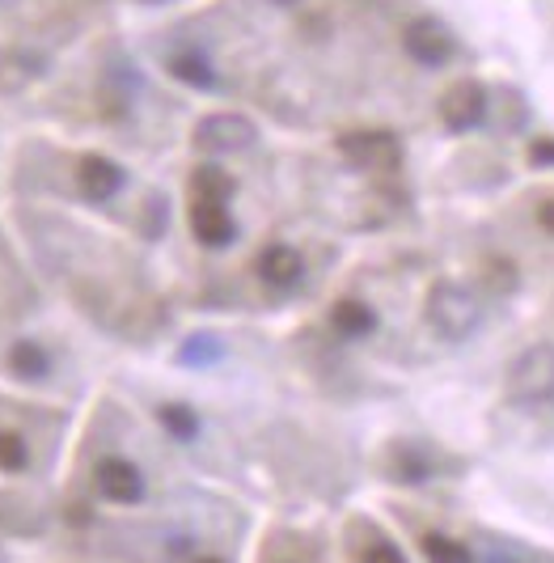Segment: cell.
Segmentation results:
<instances>
[{
    "mask_svg": "<svg viewBox=\"0 0 554 563\" xmlns=\"http://www.w3.org/2000/svg\"><path fill=\"white\" fill-rule=\"evenodd\" d=\"M423 318H428V327L441 339H466L478 327V301H474L462 284L441 280L432 284V292H428Z\"/></svg>",
    "mask_w": 554,
    "mask_h": 563,
    "instance_id": "cell-1",
    "label": "cell"
},
{
    "mask_svg": "<svg viewBox=\"0 0 554 563\" xmlns=\"http://www.w3.org/2000/svg\"><path fill=\"white\" fill-rule=\"evenodd\" d=\"M508 398L512 402H551L554 398V343L525 347L508 368Z\"/></svg>",
    "mask_w": 554,
    "mask_h": 563,
    "instance_id": "cell-2",
    "label": "cell"
},
{
    "mask_svg": "<svg viewBox=\"0 0 554 563\" xmlns=\"http://www.w3.org/2000/svg\"><path fill=\"white\" fill-rule=\"evenodd\" d=\"M402 47H407V56L416 59V64H423V68H441V64H448L453 52H457L448 26H441L436 18H416L411 26L402 30Z\"/></svg>",
    "mask_w": 554,
    "mask_h": 563,
    "instance_id": "cell-3",
    "label": "cell"
},
{
    "mask_svg": "<svg viewBox=\"0 0 554 563\" xmlns=\"http://www.w3.org/2000/svg\"><path fill=\"white\" fill-rule=\"evenodd\" d=\"M254 123H250L246 114H208L199 128H195V144L203 148V153H242L254 144Z\"/></svg>",
    "mask_w": 554,
    "mask_h": 563,
    "instance_id": "cell-4",
    "label": "cell"
},
{
    "mask_svg": "<svg viewBox=\"0 0 554 563\" xmlns=\"http://www.w3.org/2000/svg\"><path fill=\"white\" fill-rule=\"evenodd\" d=\"M339 153H343L352 166L377 169V174L398 169V162H402V148H398V141H394L389 132H347V136L339 141Z\"/></svg>",
    "mask_w": 554,
    "mask_h": 563,
    "instance_id": "cell-5",
    "label": "cell"
},
{
    "mask_svg": "<svg viewBox=\"0 0 554 563\" xmlns=\"http://www.w3.org/2000/svg\"><path fill=\"white\" fill-rule=\"evenodd\" d=\"M487 114V89L478 81H457L441 98V119L448 132H470Z\"/></svg>",
    "mask_w": 554,
    "mask_h": 563,
    "instance_id": "cell-6",
    "label": "cell"
},
{
    "mask_svg": "<svg viewBox=\"0 0 554 563\" xmlns=\"http://www.w3.org/2000/svg\"><path fill=\"white\" fill-rule=\"evenodd\" d=\"M93 479H98V492L111 505H140L144 500V475H140V466H132L128 457H102L98 471H93Z\"/></svg>",
    "mask_w": 554,
    "mask_h": 563,
    "instance_id": "cell-7",
    "label": "cell"
},
{
    "mask_svg": "<svg viewBox=\"0 0 554 563\" xmlns=\"http://www.w3.org/2000/svg\"><path fill=\"white\" fill-rule=\"evenodd\" d=\"M191 233L199 246H212V251H221L229 246L233 238H237V225H233V217H229V208L224 203H212V199H191Z\"/></svg>",
    "mask_w": 554,
    "mask_h": 563,
    "instance_id": "cell-8",
    "label": "cell"
},
{
    "mask_svg": "<svg viewBox=\"0 0 554 563\" xmlns=\"http://www.w3.org/2000/svg\"><path fill=\"white\" fill-rule=\"evenodd\" d=\"M77 187H81V196L89 203H107L123 191V169L114 166L111 157H98V153H89L81 157V166H77Z\"/></svg>",
    "mask_w": 554,
    "mask_h": 563,
    "instance_id": "cell-9",
    "label": "cell"
},
{
    "mask_svg": "<svg viewBox=\"0 0 554 563\" xmlns=\"http://www.w3.org/2000/svg\"><path fill=\"white\" fill-rule=\"evenodd\" d=\"M306 276V258L292 251V246H267V251L258 254V280L272 284V288H292V284H301Z\"/></svg>",
    "mask_w": 554,
    "mask_h": 563,
    "instance_id": "cell-10",
    "label": "cell"
},
{
    "mask_svg": "<svg viewBox=\"0 0 554 563\" xmlns=\"http://www.w3.org/2000/svg\"><path fill=\"white\" fill-rule=\"evenodd\" d=\"M331 327L343 339H364L377 331V310L368 301H361V297H343V301H334Z\"/></svg>",
    "mask_w": 554,
    "mask_h": 563,
    "instance_id": "cell-11",
    "label": "cell"
},
{
    "mask_svg": "<svg viewBox=\"0 0 554 563\" xmlns=\"http://www.w3.org/2000/svg\"><path fill=\"white\" fill-rule=\"evenodd\" d=\"M9 368L22 377V382H43L52 373V352L38 343V339H18L9 347Z\"/></svg>",
    "mask_w": 554,
    "mask_h": 563,
    "instance_id": "cell-12",
    "label": "cell"
},
{
    "mask_svg": "<svg viewBox=\"0 0 554 563\" xmlns=\"http://www.w3.org/2000/svg\"><path fill=\"white\" fill-rule=\"evenodd\" d=\"M166 68L182 85H191V89H212V85H217V73H212V64L199 56V52H174Z\"/></svg>",
    "mask_w": 554,
    "mask_h": 563,
    "instance_id": "cell-13",
    "label": "cell"
},
{
    "mask_svg": "<svg viewBox=\"0 0 554 563\" xmlns=\"http://www.w3.org/2000/svg\"><path fill=\"white\" fill-rule=\"evenodd\" d=\"M233 196V178L217 166H199L191 174V199H212V203H229Z\"/></svg>",
    "mask_w": 554,
    "mask_h": 563,
    "instance_id": "cell-14",
    "label": "cell"
},
{
    "mask_svg": "<svg viewBox=\"0 0 554 563\" xmlns=\"http://www.w3.org/2000/svg\"><path fill=\"white\" fill-rule=\"evenodd\" d=\"M157 420L166 428L174 441H195V432H199V420H195L191 407H182V402H166V407H157Z\"/></svg>",
    "mask_w": 554,
    "mask_h": 563,
    "instance_id": "cell-15",
    "label": "cell"
},
{
    "mask_svg": "<svg viewBox=\"0 0 554 563\" xmlns=\"http://www.w3.org/2000/svg\"><path fill=\"white\" fill-rule=\"evenodd\" d=\"M419 547H423V560L428 563H470V551L448 534H423Z\"/></svg>",
    "mask_w": 554,
    "mask_h": 563,
    "instance_id": "cell-16",
    "label": "cell"
},
{
    "mask_svg": "<svg viewBox=\"0 0 554 563\" xmlns=\"http://www.w3.org/2000/svg\"><path fill=\"white\" fill-rule=\"evenodd\" d=\"M30 466V445L22 432H9V428H0V471L4 475H22Z\"/></svg>",
    "mask_w": 554,
    "mask_h": 563,
    "instance_id": "cell-17",
    "label": "cell"
},
{
    "mask_svg": "<svg viewBox=\"0 0 554 563\" xmlns=\"http://www.w3.org/2000/svg\"><path fill=\"white\" fill-rule=\"evenodd\" d=\"M389 471H394V479L419 483L432 475V462H428L419 450H411V445H402V450H394V466H389Z\"/></svg>",
    "mask_w": 554,
    "mask_h": 563,
    "instance_id": "cell-18",
    "label": "cell"
},
{
    "mask_svg": "<svg viewBox=\"0 0 554 563\" xmlns=\"http://www.w3.org/2000/svg\"><path fill=\"white\" fill-rule=\"evenodd\" d=\"M364 563H407V560H402V551H398V547H389V542H373V547L364 551Z\"/></svg>",
    "mask_w": 554,
    "mask_h": 563,
    "instance_id": "cell-19",
    "label": "cell"
},
{
    "mask_svg": "<svg viewBox=\"0 0 554 563\" xmlns=\"http://www.w3.org/2000/svg\"><path fill=\"white\" fill-rule=\"evenodd\" d=\"M529 162H533V166H554V141L529 144Z\"/></svg>",
    "mask_w": 554,
    "mask_h": 563,
    "instance_id": "cell-20",
    "label": "cell"
},
{
    "mask_svg": "<svg viewBox=\"0 0 554 563\" xmlns=\"http://www.w3.org/2000/svg\"><path fill=\"white\" fill-rule=\"evenodd\" d=\"M538 221H542V229H546V233H554V199H546V203H542Z\"/></svg>",
    "mask_w": 554,
    "mask_h": 563,
    "instance_id": "cell-21",
    "label": "cell"
},
{
    "mask_svg": "<svg viewBox=\"0 0 554 563\" xmlns=\"http://www.w3.org/2000/svg\"><path fill=\"white\" fill-rule=\"evenodd\" d=\"M276 4H297V0H276Z\"/></svg>",
    "mask_w": 554,
    "mask_h": 563,
    "instance_id": "cell-22",
    "label": "cell"
},
{
    "mask_svg": "<svg viewBox=\"0 0 554 563\" xmlns=\"http://www.w3.org/2000/svg\"><path fill=\"white\" fill-rule=\"evenodd\" d=\"M195 563H221V560H195Z\"/></svg>",
    "mask_w": 554,
    "mask_h": 563,
    "instance_id": "cell-23",
    "label": "cell"
}]
</instances>
